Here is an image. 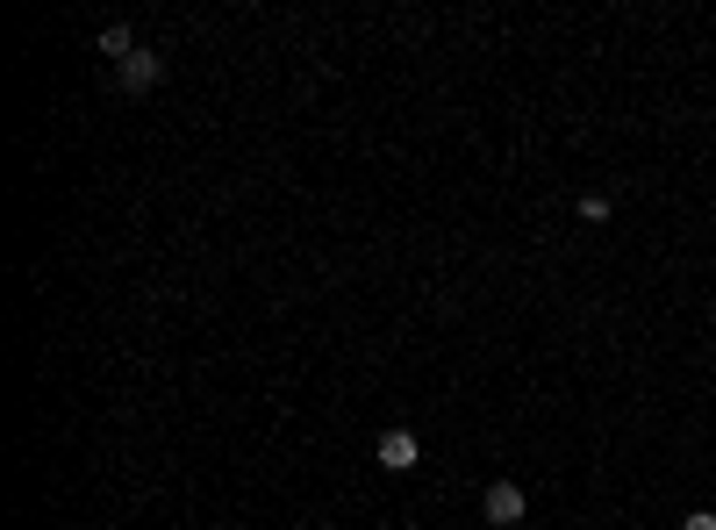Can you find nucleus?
Listing matches in <instances>:
<instances>
[{
	"mask_svg": "<svg viewBox=\"0 0 716 530\" xmlns=\"http://www.w3.org/2000/svg\"><path fill=\"white\" fill-rule=\"evenodd\" d=\"M480 517L495 523V530H509V523H523V488L516 480H495V488L480 495Z\"/></svg>",
	"mask_w": 716,
	"mask_h": 530,
	"instance_id": "f257e3e1",
	"label": "nucleus"
},
{
	"mask_svg": "<svg viewBox=\"0 0 716 530\" xmlns=\"http://www.w3.org/2000/svg\"><path fill=\"white\" fill-rule=\"evenodd\" d=\"M115 72H122V94H151V86L165 80V58L151 51V43H136V58H129V65H115Z\"/></svg>",
	"mask_w": 716,
	"mask_h": 530,
	"instance_id": "f03ea898",
	"label": "nucleus"
},
{
	"mask_svg": "<svg viewBox=\"0 0 716 530\" xmlns=\"http://www.w3.org/2000/svg\"><path fill=\"white\" fill-rule=\"evenodd\" d=\"M380 466H387V474H408V466H423L416 430H380Z\"/></svg>",
	"mask_w": 716,
	"mask_h": 530,
	"instance_id": "7ed1b4c3",
	"label": "nucleus"
},
{
	"mask_svg": "<svg viewBox=\"0 0 716 530\" xmlns=\"http://www.w3.org/2000/svg\"><path fill=\"white\" fill-rule=\"evenodd\" d=\"M94 51H101V58H115V65H129V58H136V37H129V22H108V29L94 37Z\"/></svg>",
	"mask_w": 716,
	"mask_h": 530,
	"instance_id": "20e7f679",
	"label": "nucleus"
},
{
	"mask_svg": "<svg viewBox=\"0 0 716 530\" xmlns=\"http://www.w3.org/2000/svg\"><path fill=\"white\" fill-rule=\"evenodd\" d=\"M681 530H716V509H695V517H681Z\"/></svg>",
	"mask_w": 716,
	"mask_h": 530,
	"instance_id": "39448f33",
	"label": "nucleus"
}]
</instances>
